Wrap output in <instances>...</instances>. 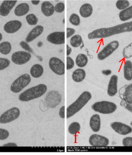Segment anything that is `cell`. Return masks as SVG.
Here are the masks:
<instances>
[{
  "instance_id": "cell-1",
  "label": "cell",
  "mask_w": 132,
  "mask_h": 155,
  "mask_svg": "<svg viewBox=\"0 0 132 155\" xmlns=\"http://www.w3.org/2000/svg\"><path fill=\"white\" fill-rule=\"evenodd\" d=\"M128 32H132V21L110 28H101L95 30L88 35V38L90 40L105 38L116 34Z\"/></svg>"
},
{
  "instance_id": "cell-2",
  "label": "cell",
  "mask_w": 132,
  "mask_h": 155,
  "mask_svg": "<svg viewBox=\"0 0 132 155\" xmlns=\"http://www.w3.org/2000/svg\"><path fill=\"white\" fill-rule=\"evenodd\" d=\"M92 98L91 93L87 91L83 92L77 100L70 105L67 109V118L74 116Z\"/></svg>"
},
{
  "instance_id": "cell-3",
  "label": "cell",
  "mask_w": 132,
  "mask_h": 155,
  "mask_svg": "<svg viewBox=\"0 0 132 155\" xmlns=\"http://www.w3.org/2000/svg\"><path fill=\"white\" fill-rule=\"evenodd\" d=\"M47 90L46 85L43 84H39L30 88L21 93L19 96V99L22 101H30L41 97L46 93Z\"/></svg>"
},
{
  "instance_id": "cell-4",
  "label": "cell",
  "mask_w": 132,
  "mask_h": 155,
  "mask_svg": "<svg viewBox=\"0 0 132 155\" xmlns=\"http://www.w3.org/2000/svg\"><path fill=\"white\" fill-rule=\"evenodd\" d=\"M119 96L121 99L120 105L132 112V83L127 86L124 89H120Z\"/></svg>"
},
{
  "instance_id": "cell-5",
  "label": "cell",
  "mask_w": 132,
  "mask_h": 155,
  "mask_svg": "<svg viewBox=\"0 0 132 155\" xmlns=\"http://www.w3.org/2000/svg\"><path fill=\"white\" fill-rule=\"evenodd\" d=\"M117 108L115 103L110 101H98L91 106V109L96 112L103 114H109L113 113Z\"/></svg>"
},
{
  "instance_id": "cell-6",
  "label": "cell",
  "mask_w": 132,
  "mask_h": 155,
  "mask_svg": "<svg viewBox=\"0 0 132 155\" xmlns=\"http://www.w3.org/2000/svg\"><path fill=\"white\" fill-rule=\"evenodd\" d=\"M31 81V78L28 74H24L19 77L12 83L11 87V91L14 93H19Z\"/></svg>"
},
{
  "instance_id": "cell-7",
  "label": "cell",
  "mask_w": 132,
  "mask_h": 155,
  "mask_svg": "<svg viewBox=\"0 0 132 155\" xmlns=\"http://www.w3.org/2000/svg\"><path fill=\"white\" fill-rule=\"evenodd\" d=\"M119 46V43L117 41H113L105 46L103 49L97 54V58L99 60L103 61L110 56L114 51H115Z\"/></svg>"
},
{
  "instance_id": "cell-8",
  "label": "cell",
  "mask_w": 132,
  "mask_h": 155,
  "mask_svg": "<svg viewBox=\"0 0 132 155\" xmlns=\"http://www.w3.org/2000/svg\"><path fill=\"white\" fill-rule=\"evenodd\" d=\"M20 115V110L17 107H13L5 111L0 116V123L6 124L17 119Z\"/></svg>"
},
{
  "instance_id": "cell-9",
  "label": "cell",
  "mask_w": 132,
  "mask_h": 155,
  "mask_svg": "<svg viewBox=\"0 0 132 155\" xmlns=\"http://www.w3.org/2000/svg\"><path fill=\"white\" fill-rule=\"evenodd\" d=\"M49 66L51 70L57 75L61 76L65 74V64L58 58H51L49 61Z\"/></svg>"
},
{
  "instance_id": "cell-10",
  "label": "cell",
  "mask_w": 132,
  "mask_h": 155,
  "mask_svg": "<svg viewBox=\"0 0 132 155\" xmlns=\"http://www.w3.org/2000/svg\"><path fill=\"white\" fill-rule=\"evenodd\" d=\"M31 55L29 52L19 51L14 52L11 56V60L14 64L21 65L28 62L30 60Z\"/></svg>"
},
{
  "instance_id": "cell-11",
  "label": "cell",
  "mask_w": 132,
  "mask_h": 155,
  "mask_svg": "<svg viewBox=\"0 0 132 155\" xmlns=\"http://www.w3.org/2000/svg\"><path fill=\"white\" fill-rule=\"evenodd\" d=\"M89 141L92 147H106L109 144V140L107 138L98 134L91 135Z\"/></svg>"
},
{
  "instance_id": "cell-12",
  "label": "cell",
  "mask_w": 132,
  "mask_h": 155,
  "mask_svg": "<svg viewBox=\"0 0 132 155\" xmlns=\"http://www.w3.org/2000/svg\"><path fill=\"white\" fill-rule=\"evenodd\" d=\"M110 126L116 132L120 135H127L132 132V128L131 127L122 122H112Z\"/></svg>"
},
{
  "instance_id": "cell-13",
  "label": "cell",
  "mask_w": 132,
  "mask_h": 155,
  "mask_svg": "<svg viewBox=\"0 0 132 155\" xmlns=\"http://www.w3.org/2000/svg\"><path fill=\"white\" fill-rule=\"evenodd\" d=\"M47 40L49 42L55 44L61 45L65 43V32L55 31L48 35Z\"/></svg>"
},
{
  "instance_id": "cell-14",
  "label": "cell",
  "mask_w": 132,
  "mask_h": 155,
  "mask_svg": "<svg viewBox=\"0 0 132 155\" xmlns=\"http://www.w3.org/2000/svg\"><path fill=\"white\" fill-rule=\"evenodd\" d=\"M17 2L16 0H5L0 6V15L5 17L9 15L11 11Z\"/></svg>"
},
{
  "instance_id": "cell-15",
  "label": "cell",
  "mask_w": 132,
  "mask_h": 155,
  "mask_svg": "<svg viewBox=\"0 0 132 155\" xmlns=\"http://www.w3.org/2000/svg\"><path fill=\"white\" fill-rule=\"evenodd\" d=\"M20 21L18 20L11 21H8L4 26V30L7 33H14L17 32L21 28Z\"/></svg>"
},
{
  "instance_id": "cell-16",
  "label": "cell",
  "mask_w": 132,
  "mask_h": 155,
  "mask_svg": "<svg viewBox=\"0 0 132 155\" xmlns=\"http://www.w3.org/2000/svg\"><path fill=\"white\" fill-rule=\"evenodd\" d=\"M118 80V77L117 75H113L110 78L107 90L108 94L110 97H114L117 93Z\"/></svg>"
},
{
  "instance_id": "cell-17",
  "label": "cell",
  "mask_w": 132,
  "mask_h": 155,
  "mask_svg": "<svg viewBox=\"0 0 132 155\" xmlns=\"http://www.w3.org/2000/svg\"><path fill=\"white\" fill-rule=\"evenodd\" d=\"M43 30H44V28L42 26H40V25L36 26L27 35L25 39L26 42L29 43L34 40L36 38L41 35L42 33L43 32Z\"/></svg>"
},
{
  "instance_id": "cell-18",
  "label": "cell",
  "mask_w": 132,
  "mask_h": 155,
  "mask_svg": "<svg viewBox=\"0 0 132 155\" xmlns=\"http://www.w3.org/2000/svg\"><path fill=\"white\" fill-rule=\"evenodd\" d=\"M90 128L94 132H97L99 131L101 126V121L99 115L98 114H95L90 117Z\"/></svg>"
},
{
  "instance_id": "cell-19",
  "label": "cell",
  "mask_w": 132,
  "mask_h": 155,
  "mask_svg": "<svg viewBox=\"0 0 132 155\" xmlns=\"http://www.w3.org/2000/svg\"><path fill=\"white\" fill-rule=\"evenodd\" d=\"M41 11L44 16L49 17L53 15L55 8L53 5L49 2H44L42 4Z\"/></svg>"
},
{
  "instance_id": "cell-20",
  "label": "cell",
  "mask_w": 132,
  "mask_h": 155,
  "mask_svg": "<svg viewBox=\"0 0 132 155\" xmlns=\"http://www.w3.org/2000/svg\"><path fill=\"white\" fill-rule=\"evenodd\" d=\"M93 7L89 3H85L80 7L79 13L83 18H88L90 17L93 13Z\"/></svg>"
},
{
  "instance_id": "cell-21",
  "label": "cell",
  "mask_w": 132,
  "mask_h": 155,
  "mask_svg": "<svg viewBox=\"0 0 132 155\" xmlns=\"http://www.w3.org/2000/svg\"><path fill=\"white\" fill-rule=\"evenodd\" d=\"M30 10V6L27 3H22L18 5L14 9V14L18 17L26 15Z\"/></svg>"
},
{
  "instance_id": "cell-22",
  "label": "cell",
  "mask_w": 132,
  "mask_h": 155,
  "mask_svg": "<svg viewBox=\"0 0 132 155\" xmlns=\"http://www.w3.org/2000/svg\"><path fill=\"white\" fill-rule=\"evenodd\" d=\"M124 78L127 81L132 80V62L130 61H125L124 66Z\"/></svg>"
},
{
  "instance_id": "cell-23",
  "label": "cell",
  "mask_w": 132,
  "mask_h": 155,
  "mask_svg": "<svg viewBox=\"0 0 132 155\" xmlns=\"http://www.w3.org/2000/svg\"><path fill=\"white\" fill-rule=\"evenodd\" d=\"M86 71L84 69L78 68L73 71L72 74V78L76 82H80L84 80L86 78Z\"/></svg>"
},
{
  "instance_id": "cell-24",
  "label": "cell",
  "mask_w": 132,
  "mask_h": 155,
  "mask_svg": "<svg viewBox=\"0 0 132 155\" xmlns=\"http://www.w3.org/2000/svg\"><path fill=\"white\" fill-rule=\"evenodd\" d=\"M119 19L122 21H126L132 19V5L119 12Z\"/></svg>"
},
{
  "instance_id": "cell-25",
  "label": "cell",
  "mask_w": 132,
  "mask_h": 155,
  "mask_svg": "<svg viewBox=\"0 0 132 155\" xmlns=\"http://www.w3.org/2000/svg\"><path fill=\"white\" fill-rule=\"evenodd\" d=\"M43 68L40 64H35L32 66L30 70L32 77L34 78H39L42 76L43 73Z\"/></svg>"
},
{
  "instance_id": "cell-26",
  "label": "cell",
  "mask_w": 132,
  "mask_h": 155,
  "mask_svg": "<svg viewBox=\"0 0 132 155\" xmlns=\"http://www.w3.org/2000/svg\"><path fill=\"white\" fill-rule=\"evenodd\" d=\"M88 59L87 57L84 54H80L76 58V64L77 67L80 68H84L87 64Z\"/></svg>"
},
{
  "instance_id": "cell-27",
  "label": "cell",
  "mask_w": 132,
  "mask_h": 155,
  "mask_svg": "<svg viewBox=\"0 0 132 155\" xmlns=\"http://www.w3.org/2000/svg\"><path fill=\"white\" fill-rule=\"evenodd\" d=\"M11 49V45L8 41H4L0 44V52L3 55L9 54Z\"/></svg>"
},
{
  "instance_id": "cell-28",
  "label": "cell",
  "mask_w": 132,
  "mask_h": 155,
  "mask_svg": "<svg viewBox=\"0 0 132 155\" xmlns=\"http://www.w3.org/2000/svg\"><path fill=\"white\" fill-rule=\"evenodd\" d=\"M82 43V38L80 35H74V36H72L71 38L70 44L73 48H78V47H80Z\"/></svg>"
},
{
  "instance_id": "cell-29",
  "label": "cell",
  "mask_w": 132,
  "mask_h": 155,
  "mask_svg": "<svg viewBox=\"0 0 132 155\" xmlns=\"http://www.w3.org/2000/svg\"><path fill=\"white\" fill-rule=\"evenodd\" d=\"M80 129V124L78 122H74L71 123L69 126L68 130L70 134L74 135L78 133Z\"/></svg>"
},
{
  "instance_id": "cell-30",
  "label": "cell",
  "mask_w": 132,
  "mask_h": 155,
  "mask_svg": "<svg viewBox=\"0 0 132 155\" xmlns=\"http://www.w3.org/2000/svg\"><path fill=\"white\" fill-rule=\"evenodd\" d=\"M115 5L118 9L122 11L130 6V2L127 0H118Z\"/></svg>"
},
{
  "instance_id": "cell-31",
  "label": "cell",
  "mask_w": 132,
  "mask_h": 155,
  "mask_svg": "<svg viewBox=\"0 0 132 155\" xmlns=\"http://www.w3.org/2000/svg\"><path fill=\"white\" fill-rule=\"evenodd\" d=\"M122 54L125 59L132 58V42L124 48Z\"/></svg>"
},
{
  "instance_id": "cell-32",
  "label": "cell",
  "mask_w": 132,
  "mask_h": 155,
  "mask_svg": "<svg viewBox=\"0 0 132 155\" xmlns=\"http://www.w3.org/2000/svg\"><path fill=\"white\" fill-rule=\"evenodd\" d=\"M69 21L73 26H78L80 24V18L77 14L73 13L70 17Z\"/></svg>"
},
{
  "instance_id": "cell-33",
  "label": "cell",
  "mask_w": 132,
  "mask_h": 155,
  "mask_svg": "<svg viewBox=\"0 0 132 155\" xmlns=\"http://www.w3.org/2000/svg\"><path fill=\"white\" fill-rule=\"evenodd\" d=\"M26 20L28 24L31 26L36 25L38 23V19L33 14H30L27 15L26 17Z\"/></svg>"
},
{
  "instance_id": "cell-34",
  "label": "cell",
  "mask_w": 132,
  "mask_h": 155,
  "mask_svg": "<svg viewBox=\"0 0 132 155\" xmlns=\"http://www.w3.org/2000/svg\"><path fill=\"white\" fill-rule=\"evenodd\" d=\"M10 62L9 60L4 58H0V71L3 70L10 66Z\"/></svg>"
},
{
  "instance_id": "cell-35",
  "label": "cell",
  "mask_w": 132,
  "mask_h": 155,
  "mask_svg": "<svg viewBox=\"0 0 132 155\" xmlns=\"http://www.w3.org/2000/svg\"><path fill=\"white\" fill-rule=\"evenodd\" d=\"M55 11L57 13H61L65 10V4L63 2H59L54 7Z\"/></svg>"
},
{
  "instance_id": "cell-36",
  "label": "cell",
  "mask_w": 132,
  "mask_h": 155,
  "mask_svg": "<svg viewBox=\"0 0 132 155\" xmlns=\"http://www.w3.org/2000/svg\"><path fill=\"white\" fill-rule=\"evenodd\" d=\"M9 132L4 129L0 128V140H4L9 137Z\"/></svg>"
},
{
  "instance_id": "cell-37",
  "label": "cell",
  "mask_w": 132,
  "mask_h": 155,
  "mask_svg": "<svg viewBox=\"0 0 132 155\" xmlns=\"http://www.w3.org/2000/svg\"><path fill=\"white\" fill-rule=\"evenodd\" d=\"M123 145L124 147H132V137H126L122 140Z\"/></svg>"
},
{
  "instance_id": "cell-38",
  "label": "cell",
  "mask_w": 132,
  "mask_h": 155,
  "mask_svg": "<svg viewBox=\"0 0 132 155\" xmlns=\"http://www.w3.org/2000/svg\"><path fill=\"white\" fill-rule=\"evenodd\" d=\"M20 46L22 48L26 51L28 52H30V53H33V51L32 49L30 47L27 42L24 41H21L20 43Z\"/></svg>"
},
{
  "instance_id": "cell-39",
  "label": "cell",
  "mask_w": 132,
  "mask_h": 155,
  "mask_svg": "<svg viewBox=\"0 0 132 155\" xmlns=\"http://www.w3.org/2000/svg\"><path fill=\"white\" fill-rule=\"evenodd\" d=\"M75 63L74 61L71 57L68 56L67 58V69H71L74 67Z\"/></svg>"
},
{
  "instance_id": "cell-40",
  "label": "cell",
  "mask_w": 132,
  "mask_h": 155,
  "mask_svg": "<svg viewBox=\"0 0 132 155\" xmlns=\"http://www.w3.org/2000/svg\"><path fill=\"white\" fill-rule=\"evenodd\" d=\"M67 38H68L74 35L75 32V30L72 28H67Z\"/></svg>"
},
{
  "instance_id": "cell-41",
  "label": "cell",
  "mask_w": 132,
  "mask_h": 155,
  "mask_svg": "<svg viewBox=\"0 0 132 155\" xmlns=\"http://www.w3.org/2000/svg\"><path fill=\"white\" fill-rule=\"evenodd\" d=\"M59 115L61 118H65V106H62L59 110Z\"/></svg>"
},
{
  "instance_id": "cell-42",
  "label": "cell",
  "mask_w": 132,
  "mask_h": 155,
  "mask_svg": "<svg viewBox=\"0 0 132 155\" xmlns=\"http://www.w3.org/2000/svg\"><path fill=\"white\" fill-rule=\"evenodd\" d=\"M102 73L105 76H109L112 73V71L110 70H104L102 71Z\"/></svg>"
},
{
  "instance_id": "cell-43",
  "label": "cell",
  "mask_w": 132,
  "mask_h": 155,
  "mask_svg": "<svg viewBox=\"0 0 132 155\" xmlns=\"http://www.w3.org/2000/svg\"><path fill=\"white\" fill-rule=\"evenodd\" d=\"M3 146V147H17V145L15 143L10 142L7 144H4Z\"/></svg>"
},
{
  "instance_id": "cell-44",
  "label": "cell",
  "mask_w": 132,
  "mask_h": 155,
  "mask_svg": "<svg viewBox=\"0 0 132 155\" xmlns=\"http://www.w3.org/2000/svg\"><path fill=\"white\" fill-rule=\"evenodd\" d=\"M71 52V49L69 46L67 45V56H69L70 55Z\"/></svg>"
},
{
  "instance_id": "cell-45",
  "label": "cell",
  "mask_w": 132,
  "mask_h": 155,
  "mask_svg": "<svg viewBox=\"0 0 132 155\" xmlns=\"http://www.w3.org/2000/svg\"><path fill=\"white\" fill-rule=\"evenodd\" d=\"M31 2L33 5H37L39 3L40 1H39V0H37V1L32 0V1H31Z\"/></svg>"
},
{
  "instance_id": "cell-46",
  "label": "cell",
  "mask_w": 132,
  "mask_h": 155,
  "mask_svg": "<svg viewBox=\"0 0 132 155\" xmlns=\"http://www.w3.org/2000/svg\"><path fill=\"white\" fill-rule=\"evenodd\" d=\"M2 33H0V41H2Z\"/></svg>"
}]
</instances>
